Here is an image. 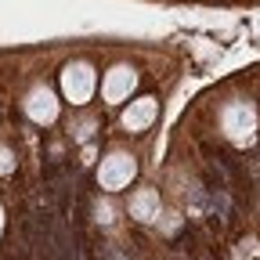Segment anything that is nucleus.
Instances as JSON below:
<instances>
[{
	"mask_svg": "<svg viewBox=\"0 0 260 260\" xmlns=\"http://www.w3.org/2000/svg\"><path fill=\"white\" fill-rule=\"evenodd\" d=\"M8 170H15V159L8 148H0V174H8Z\"/></svg>",
	"mask_w": 260,
	"mask_h": 260,
	"instance_id": "8",
	"label": "nucleus"
},
{
	"mask_svg": "<svg viewBox=\"0 0 260 260\" xmlns=\"http://www.w3.org/2000/svg\"><path fill=\"white\" fill-rule=\"evenodd\" d=\"M130 217L138 220H155L159 217V191L155 188H138L134 195H130Z\"/></svg>",
	"mask_w": 260,
	"mask_h": 260,
	"instance_id": "7",
	"label": "nucleus"
},
{
	"mask_svg": "<svg viewBox=\"0 0 260 260\" xmlns=\"http://www.w3.org/2000/svg\"><path fill=\"white\" fill-rule=\"evenodd\" d=\"M138 87V73L130 69V65H116V69L105 73V83H102V98L109 105H119L130 98V90Z\"/></svg>",
	"mask_w": 260,
	"mask_h": 260,
	"instance_id": "4",
	"label": "nucleus"
},
{
	"mask_svg": "<svg viewBox=\"0 0 260 260\" xmlns=\"http://www.w3.org/2000/svg\"><path fill=\"white\" fill-rule=\"evenodd\" d=\"M155 119V98H138V102H130L123 109V126L130 130V134H141V130H148Z\"/></svg>",
	"mask_w": 260,
	"mask_h": 260,
	"instance_id": "6",
	"label": "nucleus"
},
{
	"mask_svg": "<svg viewBox=\"0 0 260 260\" xmlns=\"http://www.w3.org/2000/svg\"><path fill=\"white\" fill-rule=\"evenodd\" d=\"M94 83H98V76H94V69H90L87 61H69V65H65V73H61V94L69 98L73 105L90 102Z\"/></svg>",
	"mask_w": 260,
	"mask_h": 260,
	"instance_id": "3",
	"label": "nucleus"
},
{
	"mask_svg": "<svg viewBox=\"0 0 260 260\" xmlns=\"http://www.w3.org/2000/svg\"><path fill=\"white\" fill-rule=\"evenodd\" d=\"M25 116H29L32 123H40V126L54 123V119H58V98H54L47 87H32V90L25 94Z\"/></svg>",
	"mask_w": 260,
	"mask_h": 260,
	"instance_id": "5",
	"label": "nucleus"
},
{
	"mask_svg": "<svg viewBox=\"0 0 260 260\" xmlns=\"http://www.w3.org/2000/svg\"><path fill=\"white\" fill-rule=\"evenodd\" d=\"M0 232H4V210H0Z\"/></svg>",
	"mask_w": 260,
	"mask_h": 260,
	"instance_id": "9",
	"label": "nucleus"
},
{
	"mask_svg": "<svg viewBox=\"0 0 260 260\" xmlns=\"http://www.w3.org/2000/svg\"><path fill=\"white\" fill-rule=\"evenodd\" d=\"M134 174H138L134 155L109 152V155L102 159V167H98V184H102L105 191H119V188H126L130 181H134Z\"/></svg>",
	"mask_w": 260,
	"mask_h": 260,
	"instance_id": "2",
	"label": "nucleus"
},
{
	"mask_svg": "<svg viewBox=\"0 0 260 260\" xmlns=\"http://www.w3.org/2000/svg\"><path fill=\"white\" fill-rule=\"evenodd\" d=\"M220 130H224V138L235 141V145H253V138H256V109H253V102H232L220 112Z\"/></svg>",
	"mask_w": 260,
	"mask_h": 260,
	"instance_id": "1",
	"label": "nucleus"
}]
</instances>
